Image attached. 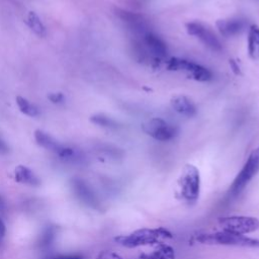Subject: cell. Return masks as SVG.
<instances>
[{
  "label": "cell",
  "instance_id": "cell-4",
  "mask_svg": "<svg viewBox=\"0 0 259 259\" xmlns=\"http://www.w3.org/2000/svg\"><path fill=\"white\" fill-rule=\"evenodd\" d=\"M171 237L170 233L162 228L160 229H143L138 230L126 236H119L115 238V241L120 245L134 248L149 244H156L160 239Z\"/></svg>",
  "mask_w": 259,
  "mask_h": 259
},
{
  "label": "cell",
  "instance_id": "cell-5",
  "mask_svg": "<svg viewBox=\"0 0 259 259\" xmlns=\"http://www.w3.org/2000/svg\"><path fill=\"white\" fill-rule=\"evenodd\" d=\"M218 223L222 231L238 235H247L259 229V220L247 215L224 217L220 218Z\"/></svg>",
  "mask_w": 259,
  "mask_h": 259
},
{
  "label": "cell",
  "instance_id": "cell-6",
  "mask_svg": "<svg viewBox=\"0 0 259 259\" xmlns=\"http://www.w3.org/2000/svg\"><path fill=\"white\" fill-rule=\"evenodd\" d=\"M142 128L153 139L162 142L172 140L178 133V130L175 125L159 117H154L147 120L145 123H143Z\"/></svg>",
  "mask_w": 259,
  "mask_h": 259
},
{
  "label": "cell",
  "instance_id": "cell-18",
  "mask_svg": "<svg viewBox=\"0 0 259 259\" xmlns=\"http://www.w3.org/2000/svg\"><path fill=\"white\" fill-rule=\"evenodd\" d=\"M90 120L102 127H106V128H117L118 127V123L111 117L107 116L104 113H96L93 114L90 117Z\"/></svg>",
  "mask_w": 259,
  "mask_h": 259
},
{
  "label": "cell",
  "instance_id": "cell-3",
  "mask_svg": "<svg viewBox=\"0 0 259 259\" xmlns=\"http://www.w3.org/2000/svg\"><path fill=\"white\" fill-rule=\"evenodd\" d=\"M196 241L201 244L208 245H225L237 247H259V239H253L245 235L233 234L225 231L212 234H200L196 237Z\"/></svg>",
  "mask_w": 259,
  "mask_h": 259
},
{
  "label": "cell",
  "instance_id": "cell-21",
  "mask_svg": "<svg viewBox=\"0 0 259 259\" xmlns=\"http://www.w3.org/2000/svg\"><path fill=\"white\" fill-rule=\"evenodd\" d=\"M98 259H122L119 255L110 252V251H103L99 254Z\"/></svg>",
  "mask_w": 259,
  "mask_h": 259
},
{
  "label": "cell",
  "instance_id": "cell-26",
  "mask_svg": "<svg viewBox=\"0 0 259 259\" xmlns=\"http://www.w3.org/2000/svg\"><path fill=\"white\" fill-rule=\"evenodd\" d=\"M5 208V203H4V201H3V199L1 198V196H0V211L1 210H3Z\"/></svg>",
  "mask_w": 259,
  "mask_h": 259
},
{
  "label": "cell",
  "instance_id": "cell-14",
  "mask_svg": "<svg viewBox=\"0 0 259 259\" xmlns=\"http://www.w3.org/2000/svg\"><path fill=\"white\" fill-rule=\"evenodd\" d=\"M14 177L17 182L22 184H26L30 186H38L40 184V180L34 174V172L28 167L23 165H19L15 168Z\"/></svg>",
  "mask_w": 259,
  "mask_h": 259
},
{
  "label": "cell",
  "instance_id": "cell-19",
  "mask_svg": "<svg viewBox=\"0 0 259 259\" xmlns=\"http://www.w3.org/2000/svg\"><path fill=\"white\" fill-rule=\"evenodd\" d=\"M55 237H56V229L54 227L46 228L39 238V242H38L39 247L42 249L50 247L53 244Z\"/></svg>",
  "mask_w": 259,
  "mask_h": 259
},
{
  "label": "cell",
  "instance_id": "cell-25",
  "mask_svg": "<svg viewBox=\"0 0 259 259\" xmlns=\"http://www.w3.org/2000/svg\"><path fill=\"white\" fill-rule=\"evenodd\" d=\"M7 151H8L7 145L5 144V142L0 140V152H7Z\"/></svg>",
  "mask_w": 259,
  "mask_h": 259
},
{
  "label": "cell",
  "instance_id": "cell-8",
  "mask_svg": "<svg viewBox=\"0 0 259 259\" xmlns=\"http://www.w3.org/2000/svg\"><path fill=\"white\" fill-rule=\"evenodd\" d=\"M186 30L189 34L197 37L204 46L214 52H220L222 50V45L214 32L205 26L201 22L192 21L186 24Z\"/></svg>",
  "mask_w": 259,
  "mask_h": 259
},
{
  "label": "cell",
  "instance_id": "cell-15",
  "mask_svg": "<svg viewBox=\"0 0 259 259\" xmlns=\"http://www.w3.org/2000/svg\"><path fill=\"white\" fill-rule=\"evenodd\" d=\"M248 53L253 60L259 59V27L252 25L248 33Z\"/></svg>",
  "mask_w": 259,
  "mask_h": 259
},
{
  "label": "cell",
  "instance_id": "cell-16",
  "mask_svg": "<svg viewBox=\"0 0 259 259\" xmlns=\"http://www.w3.org/2000/svg\"><path fill=\"white\" fill-rule=\"evenodd\" d=\"M26 22H27L28 27L31 29V31L34 32L36 35L42 37L47 34L46 26H45L44 22L41 21L40 17L35 12H33V11L28 12Z\"/></svg>",
  "mask_w": 259,
  "mask_h": 259
},
{
  "label": "cell",
  "instance_id": "cell-11",
  "mask_svg": "<svg viewBox=\"0 0 259 259\" xmlns=\"http://www.w3.org/2000/svg\"><path fill=\"white\" fill-rule=\"evenodd\" d=\"M144 44L147 50L158 58H163L167 55V46L157 34L146 32L144 34Z\"/></svg>",
  "mask_w": 259,
  "mask_h": 259
},
{
  "label": "cell",
  "instance_id": "cell-7",
  "mask_svg": "<svg viewBox=\"0 0 259 259\" xmlns=\"http://www.w3.org/2000/svg\"><path fill=\"white\" fill-rule=\"evenodd\" d=\"M167 67L169 70L173 71H185L189 73L192 76V78L196 81L206 82L212 79V74L207 68L199 64H196L192 61L179 58H172L171 60H169Z\"/></svg>",
  "mask_w": 259,
  "mask_h": 259
},
{
  "label": "cell",
  "instance_id": "cell-13",
  "mask_svg": "<svg viewBox=\"0 0 259 259\" xmlns=\"http://www.w3.org/2000/svg\"><path fill=\"white\" fill-rule=\"evenodd\" d=\"M217 27L224 36H232L240 33L244 29L245 22L239 18L220 19L217 21Z\"/></svg>",
  "mask_w": 259,
  "mask_h": 259
},
{
  "label": "cell",
  "instance_id": "cell-2",
  "mask_svg": "<svg viewBox=\"0 0 259 259\" xmlns=\"http://www.w3.org/2000/svg\"><path fill=\"white\" fill-rule=\"evenodd\" d=\"M178 188L181 199L187 204H194L200 193V174L198 169L186 164L178 178Z\"/></svg>",
  "mask_w": 259,
  "mask_h": 259
},
{
  "label": "cell",
  "instance_id": "cell-9",
  "mask_svg": "<svg viewBox=\"0 0 259 259\" xmlns=\"http://www.w3.org/2000/svg\"><path fill=\"white\" fill-rule=\"evenodd\" d=\"M72 188L75 195L82 203L95 209H98L100 207V202L96 194L83 179L74 178L72 180Z\"/></svg>",
  "mask_w": 259,
  "mask_h": 259
},
{
  "label": "cell",
  "instance_id": "cell-23",
  "mask_svg": "<svg viewBox=\"0 0 259 259\" xmlns=\"http://www.w3.org/2000/svg\"><path fill=\"white\" fill-rule=\"evenodd\" d=\"M5 233H6V226H5L4 222L0 219V245L2 244V242L4 240Z\"/></svg>",
  "mask_w": 259,
  "mask_h": 259
},
{
  "label": "cell",
  "instance_id": "cell-22",
  "mask_svg": "<svg viewBox=\"0 0 259 259\" xmlns=\"http://www.w3.org/2000/svg\"><path fill=\"white\" fill-rule=\"evenodd\" d=\"M46 259H82L79 255H58V256H52Z\"/></svg>",
  "mask_w": 259,
  "mask_h": 259
},
{
  "label": "cell",
  "instance_id": "cell-10",
  "mask_svg": "<svg viewBox=\"0 0 259 259\" xmlns=\"http://www.w3.org/2000/svg\"><path fill=\"white\" fill-rule=\"evenodd\" d=\"M34 139L37 145L42 147L44 149L53 152L57 156L62 151L64 144H61L59 141H57L54 137H52L49 133L42 131V130H35L34 131Z\"/></svg>",
  "mask_w": 259,
  "mask_h": 259
},
{
  "label": "cell",
  "instance_id": "cell-17",
  "mask_svg": "<svg viewBox=\"0 0 259 259\" xmlns=\"http://www.w3.org/2000/svg\"><path fill=\"white\" fill-rule=\"evenodd\" d=\"M16 104L18 106V109L25 115L30 116V117H36L39 115V109L38 107L30 102L29 100H27L26 98L22 97V96H17L16 97Z\"/></svg>",
  "mask_w": 259,
  "mask_h": 259
},
{
  "label": "cell",
  "instance_id": "cell-24",
  "mask_svg": "<svg viewBox=\"0 0 259 259\" xmlns=\"http://www.w3.org/2000/svg\"><path fill=\"white\" fill-rule=\"evenodd\" d=\"M230 65H231V68H232V70L236 73V74H239L240 73V68H239V66L237 65V63L234 61V60H231V62H230Z\"/></svg>",
  "mask_w": 259,
  "mask_h": 259
},
{
  "label": "cell",
  "instance_id": "cell-20",
  "mask_svg": "<svg viewBox=\"0 0 259 259\" xmlns=\"http://www.w3.org/2000/svg\"><path fill=\"white\" fill-rule=\"evenodd\" d=\"M48 98L54 104H61V103H63L65 101V95L62 92L50 93L48 95Z\"/></svg>",
  "mask_w": 259,
  "mask_h": 259
},
{
  "label": "cell",
  "instance_id": "cell-12",
  "mask_svg": "<svg viewBox=\"0 0 259 259\" xmlns=\"http://www.w3.org/2000/svg\"><path fill=\"white\" fill-rule=\"evenodd\" d=\"M170 103L171 107L181 115L190 117L193 116L196 112L195 104L190 98L185 95H176L172 97Z\"/></svg>",
  "mask_w": 259,
  "mask_h": 259
},
{
  "label": "cell",
  "instance_id": "cell-1",
  "mask_svg": "<svg viewBox=\"0 0 259 259\" xmlns=\"http://www.w3.org/2000/svg\"><path fill=\"white\" fill-rule=\"evenodd\" d=\"M259 172V148L254 149L250 155L248 156L245 164L236 175L232 184L229 187L226 198L232 200L238 197L247 185L251 182V180L258 174Z\"/></svg>",
  "mask_w": 259,
  "mask_h": 259
}]
</instances>
